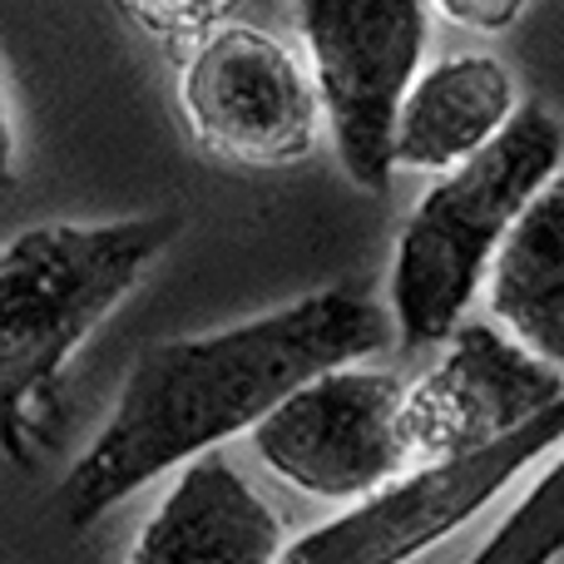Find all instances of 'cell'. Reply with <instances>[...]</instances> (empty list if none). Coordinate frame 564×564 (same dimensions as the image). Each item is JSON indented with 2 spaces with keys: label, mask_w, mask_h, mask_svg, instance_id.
<instances>
[{
  "label": "cell",
  "mask_w": 564,
  "mask_h": 564,
  "mask_svg": "<svg viewBox=\"0 0 564 564\" xmlns=\"http://www.w3.org/2000/svg\"><path fill=\"white\" fill-rule=\"evenodd\" d=\"M564 441V391L545 411L520 421L516 431L486 441L460 456L426 460L411 476H391L371 496H361L347 516L307 530L282 545L278 564H406L456 525H466L490 496L510 486L535 456Z\"/></svg>",
  "instance_id": "5b68a950"
},
{
  "label": "cell",
  "mask_w": 564,
  "mask_h": 564,
  "mask_svg": "<svg viewBox=\"0 0 564 564\" xmlns=\"http://www.w3.org/2000/svg\"><path fill=\"white\" fill-rule=\"evenodd\" d=\"M174 214L115 224H40L0 248V451L25 466V411L75 347L174 243Z\"/></svg>",
  "instance_id": "7a4b0ae2"
},
{
  "label": "cell",
  "mask_w": 564,
  "mask_h": 564,
  "mask_svg": "<svg viewBox=\"0 0 564 564\" xmlns=\"http://www.w3.org/2000/svg\"><path fill=\"white\" fill-rule=\"evenodd\" d=\"M564 555V456L466 564H550Z\"/></svg>",
  "instance_id": "7c38bea8"
},
{
  "label": "cell",
  "mask_w": 564,
  "mask_h": 564,
  "mask_svg": "<svg viewBox=\"0 0 564 564\" xmlns=\"http://www.w3.org/2000/svg\"><path fill=\"white\" fill-rule=\"evenodd\" d=\"M401 377L341 361L268 411L253 426V451L288 486L317 500H361L411 460L401 431Z\"/></svg>",
  "instance_id": "8992f818"
},
{
  "label": "cell",
  "mask_w": 564,
  "mask_h": 564,
  "mask_svg": "<svg viewBox=\"0 0 564 564\" xmlns=\"http://www.w3.org/2000/svg\"><path fill=\"white\" fill-rule=\"evenodd\" d=\"M15 184V119H10V99L0 85V188Z\"/></svg>",
  "instance_id": "9a60e30c"
},
{
  "label": "cell",
  "mask_w": 564,
  "mask_h": 564,
  "mask_svg": "<svg viewBox=\"0 0 564 564\" xmlns=\"http://www.w3.org/2000/svg\"><path fill=\"white\" fill-rule=\"evenodd\" d=\"M564 159V124L545 105H516L500 134L446 169L411 208L391 263V327L421 351L460 327L506 228Z\"/></svg>",
  "instance_id": "3957f363"
},
{
  "label": "cell",
  "mask_w": 564,
  "mask_h": 564,
  "mask_svg": "<svg viewBox=\"0 0 564 564\" xmlns=\"http://www.w3.org/2000/svg\"><path fill=\"white\" fill-rule=\"evenodd\" d=\"M525 6L530 0H436V10L446 20H456V25H466V30H480V35L510 30L525 15Z\"/></svg>",
  "instance_id": "5bb4252c"
},
{
  "label": "cell",
  "mask_w": 564,
  "mask_h": 564,
  "mask_svg": "<svg viewBox=\"0 0 564 564\" xmlns=\"http://www.w3.org/2000/svg\"><path fill=\"white\" fill-rule=\"evenodd\" d=\"M391 341V312L357 288H322L253 322L139 351L109 421L55 490L69 530L144 490L218 441L253 431L307 377Z\"/></svg>",
  "instance_id": "6da1fadb"
},
{
  "label": "cell",
  "mask_w": 564,
  "mask_h": 564,
  "mask_svg": "<svg viewBox=\"0 0 564 564\" xmlns=\"http://www.w3.org/2000/svg\"><path fill=\"white\" fill-rule=\"evenodd\" d=\"M337 159L351 184H391V124L426 55V0H292Z\"/></svg>",
  "instance_id": "277c9868"
},
{
  "label": "cell",
  "mask_w": 564,
  "mask_h": 564,
  "mask_svg": "<svg viewBox=\"0 0 564 564\" xmlns=\"http://www.w3.org/2000/svg\"><path fill=\"white\" fill-rule=\"evenodd\" d=\"M194 139L218 159L253 169L297 164L317 149L322 99L292 45L258 25H214L198 35L178 79Z\"/></svg>",
  "instance_id": "52a82bcc"
},
{
  "label": "cell",
  "mask_w": 564,
  "mask_h": 564,
  "mask_svg": "<svg viewBox=\"0 0 564 564\" xmlns=\"http://www.w3.org/2000/svg\"><path fill=\"white\" fill-rule=\"evenodd\" d=\"M446 341L451 351L416 387H406L401 401V431L411 456L421 460L486 446L545 411L564 391L560 367L486 322H460Z\"/></svg>",
  "instance_id": "ba28073f"
},
{
  "label": "cell",
  "mask_w": 564,
  "mask_h": 564,
  "mask_svg": "<svg viewBox=\"0 0 564 564\" xmlns=\"http://www.w3.org/2000/svg\"><path fill=\"white\" fill-rule=\"evenodd\" d=\"M516 115V79L496 55H446L416 69L391 124V164L446 174Z\"/></svg>",
  "instance_id": "30bf717a"
},
{
  "label": "cell",
  "mask_w": 564,
  "mask_h": 564,
  "mask_svg": "<svg viewBox=\"0 0 564 564\" xmlns=\"http://www.w3.org/2000/svg\"><path fill=\"white\" fill-rule=\"evenodd\" d=\"M282 520L218 446L184 460L164 506L144 520L129 564H278Z\"/></svg>",
  "instance_id": "9c48e42d"
},
{
  "label": "cell",
  "mask_w": 564,
  "mask_h": 564,
  "mask_svg": "<svg viewBox=\"0 0 564 564\" xmlns=\"http://www.w3.org/2000/svg\"><path fill=\"white\" fill-rule=\"evenodd\" d=\"M119 6L159 40H198L224 25L238 0H119Z\"/></svg>",
  "instance_id": "4fadbf2b"
},
{
  "label": "cell",
  "mask_w": 564,
  "mask_h": 564,
  "mask_svg": "<svg viewBox=\"0 0 564 564\" xmlns=\"http://www.w3.org/2000/svg\"><path fill=\"white\" fill-rule=\"evenodd\" d=\"M490 312L525 351L564 367V174L545 178L490 258Z\"/></svg>",
  "instance_id": "8fae6325"
}]
</instances>
